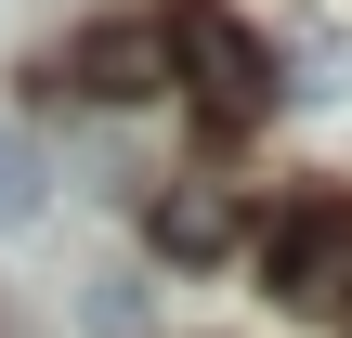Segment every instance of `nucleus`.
<instances>
[{"instance_id":"nucleus-1","label":"nucleus","mask_w":352,"mask_h":338,"mask_svg":"<svg viewBox=\"0 0 352 338\" xmlns=\"http://www.w3.org/2000/svg\"><path fill=\"white\" fill-rule=\"evenodd\" d=\"M261 287L287 313H340L352 300V195H300L261 221Z\"/></svg>"},{"instance_id":"nucleus-2","label":"nucleus","mask_w":352,"mask_h":338,"mask_svg":"<svg viewBox=\"0 0 352 338\" xmlns=\"http://www.w3.org/2000/svg\"><path fill=\"white\" fill-rule=\"evenodd\" d=\"M170 65L196 78V104H209V130H248L261 104H274V52H261V26H235V13H170Z\"/></svg>"},{"instance_id":"nucleus-3","label":"nucleus","mask_w":352,"mask_h":338,"mask_svg":"<svg viewBox=\"0 0 352 338\" xmlns=\"http://www.w3.org/2000/svg\"><path fill=\"white\" fill-rule=\"evenodd\" d=\"M52 78L91 91V104H144V91H170V39H157V26H78V39L52 52Z\"/></svg>"},{"instance_id":"nucleus-4","label":"nucleus","mask_w":352,"mask_h":338,"mask_svg":"<svg viewBox=\"0 0 352 338\" xmlns=\"http://www.w3.org/2000/svg\"><path fill=\"white\" fill-rule=\"evenodd\" d=\"M144 234H157V261H222V248H235V208H222L209 182H183V195H157Z\"/></svg>"},{"instance_id":"nucleus-5","label":"nucleus","mask_w":352,"mask_h":338,"mask_svg":"<svg viewBox=\"0 0 352 338\" xmlns=\"http://www.w3.org/2000/svg\"><path fill=\"white\" fill-rule=\"evenodd\" d=\"M39 182H52V169H39V143H26V130L0 117V234H13V221L39 208Z\"/></svg>"}]
</instances>
